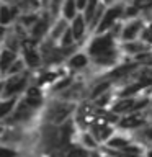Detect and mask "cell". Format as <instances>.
I'll list each match as a JSON object with an SVG mask.
<instances>
[{
  "label": "cell",
  "mask_w": 152,
  "mask_h": 157,
  "mask_svg": "<svg viewBox=\"0 0 152 157\" xmlns=\"http://www.w3.org/2000/svg\"><path fill=\"white\" fill-rule=\"evenodd\" d=\"M0 131H2V129H0Z\"/></svg>",
  "instance_id": "cell-46"
},
{
  "label": "cell",
  "mask_w": 152,
  "mask_h": 157,
  "mask_svg": "<svg viewBox=\"0 0 152 157\" xmlns=\"http://www.w3.org/2000/svg\"><path fill=\"white\" fill-rule=\"evenodd\" d=\"M111 44H113L111 36L98 38V39H95V41L92 43V46H90V52L93 54V56H100V54H103L105 51H108V49L111 48Z\"/></svg>",
  "instance_id": "cell-2"
},
{
  "label": "cell",
  "mask_w": 152,
  "mask_h": 157,
  "mask_svg": "<svg viewBox=\"0 0 152 157\" xmlns=\"http://www.w3.org/2000/svg\"><path fill=\"white\" fill-rule=\"evenodd\" d=\"M51 2V10H52V13H56L57 10H59V5H61V0H49Z\"/></svg>",
  "instance_id": "cell-30"
},
{
  "label": "cell",
  "mask_w": 152,
  "mask_h": 157,
  "mask_svg": "<svg viewBox=\"0 0 152 157\" xmlns=\"http://www.w3.org/2000/svg\"><path fill=\"white\" fill-rule=\"evenodd\" d=\"M75 0H66V3H64V17L66 18H74L75 17Z\"/></svg>",
  "instance_id": "cell-8"
},
{
  "label": "cell",
  "mask_w": 152,
  "mask_h": 157,
  "mask_svg": "<svg viewBox=\"0 0 152 157\" xmlns=\"http://www.w3.org/2000/svg\"><path fill=\"white\" fill-rule=\"evenodd\" d=\"M126 51H129V52H139V51H142V49H144V46H142V44H126Z\"/></svg>",
  "instance_id": "cell-22"
},
{
  "label": "cell",
  "mask_w": 152,
  "mask_h": 157,
  "mask_svg": "<svg viewBox=\"0 0 152 157\" xmlns=\"http://www.w3.org/2000/svg\"><path fill=\"white\" fill-rule=\"evenodd\" d=\"M67 157H87V154L83 151H80V149H75V151H72Z\"/></svg>",
  "instance_id": "cell-28"
},
{
  "label": "cell",
  "mask_w": 152,
  "mask_h": 157,
  "mask_svg": "<svg viewBox=\"0 0 152 157\" xmlns=\"http://www.w3.org/2000/svg\"><path fill=\"white\" fill-rule=\"evenodd\" d=\"M142 123H144V120L139 116H131L127 118V120H123L121 121V126L123 128H136V126H141Z\"/></svg>",
  "instance_id": "cell-10"
},
{
  "label": "cell",
  "mask_w": 152,
  "mask_h": 157,
  "mask_svg": "<svg viewBox=\"0 0 152 157\" xmlns=\"http://www.w3.org/2000/svg\"><path fill=\"white\" fill-rule=\"evenodd\" d=\"M85 64H87V57H85V56H82V54H77V56H74V57L70 59V66H72V67H75V69L83 67Z\"/></svg>",
  "instance_id": "cell-15"
},
{
  "label": "cell",
  "mask_w": 152,
  "mask_h": 157,
  "mask_svg": "<svg viewBox=\"0 0 152 157\" xmlns=\"http://www.w3.org/2000/svg\"><path fill=\"white\" fill-rule=\"evenodd\" d=\"M127 144L126 139H123V137H115V139L110 141V146L111 147H124Z\"/></svg>",
  "instance_id": "cell-21"
},
{
  "label": "cell",
  "mask_w": 152,
  "mask_h": 157,
  "mask_svg": "<svg viewBox=\"0 0 152 157\" xmlns=\"http://www.w3.org/2000/svg\"><path fill=\"white\" fill-rule=\"evenodd\" d=\"M13 61H15V54L12 51H3L2 57H0V67L5 71V69L10 67V64H12Z\"/></svg>",
  "instance_id": "cell-7"
},
{
  "label": "cell",
  "mask_w": 152,
  "mask_h": 157,
  "mask_svg": "<svg viewBox=\"0 0 152 157\" xmlns=\"http://www.w3.org/2000/svg\"><path fill=\"white\" fill-rule=\"evenodd\" d=\"M28 115V105H26V101L25 103H21L20 105V108H18V111H17V115H15V118L17 120H21V118H25Z\"/></svg>",
  "instance_id": "cell-19"
},
{
  "label": "cell",
  "mask_w": 152,
  "mask_h": 157,
  "mask_svg": "<svg viewBox=\"0 0 152 157\" xmlns=\"http://www.w3.org/2000/svg\"><path fill=\"white\" fill-rule=\"evenodd\" d=\"M136 13H137V8L134 7V5H132V7H127V8H126V15H127V17H134Z\"/></svg>",
  "instance_id": "cell-32"
},
{
  "label": "cell",
  "mask_w": 152,
  "mask_h": 157,
  "mask_svg": "<svg viewBox=\"0 0 152 157\" xmlns=\"http://www.w3.org/2000/svg\"><path fill=\"white\" fill-rule=\"evenodd\" d=\"M54 77H56V74H46V75H43V78H41V83H44V82H51Z\"/></svg>",
  "instance_id": "cell-34"
},
{
  "label": "cell",
  "mask_w": 152,
  "mask_h": 157,
  "mask_svg": "<svg viewBox=\"0 0 152 157\" xmlns=\"http://www.w3.org/2000/svg\"><path fill=\"white\" fill-rule=\"evenodd\" d=\"M25 59H26L28 66H31V67H38L39 66V57H38V54L34 51H26L25 52Z\"/></svg>",
  "instance_id": "cell-13"
},
{
  "label": "cell",
  "mask_w": 152,
  "mask_h": 157,
  "mask_svg": "<svg viewBox=\"0 0 152 157\" xmlns=\"http://www.w3.org/2000/svg\"><path fill=\"white\" fill-rule=\"evenodd\" d=\"M108 85H110V83H108V82H105V83H101V85H98V87L95 88V90H93V93H92V97H98V95H100V93H103V92H105L106 88H108Z\"/></svg>",
  "instance_id": "cell-24"
},
{
  "label": "cell",
  "mask_w": 152,
  "mask_h": 157,
  "mask_svg": "<svg viewBox=\"0 0 152 157\" xmlns=\"http://www.w3.org/2000/svg\"><path fill=\"white\" fill-rule=\"evenodd\" d=\"M8 71H10V74H15V72H18V71H21V62H15L13 64V67H8Z\"/></svg>",
  "instance_id": "cell-29"
},
{
  "label": "cell",
  "mask_w": 152,
  "mask_h": 157,
  "mask_svg": "<svg viewBox=\"0 0 152 157\" xmlns=\"http://www.w3.org/2000/svg\"><path fill=\"white\" fill-rule=\"evenodd\" d=\"M106 101H108V97H103L101 100L98 101V105H103V103H106Z\"/></svg>",
  "instance_id": "cell-41"
},
{
  "label": "cell",
  "mask_w": 152,
  "mask_h": 157,
  "mask_svg": "<svg viewBox=\"0 0 152 157\" xmlns=\"http://www.w3.org/2000/svg\"><path fill=\"white\" fill-rule=\"evenodd\" d=\"M15 105V100H8V101H3V103H0V118L5 116L7 113L13 108Z\"/></svg>",
  "instance_id": "cell-17"
},
{
  "label": "cell",
  "mask_w": 152,
  "mask_h": 157,
  "mask_svg": "<svg viewBox=\"0 0 152 157\" xmlns=\"http://www.w3.org/2000/svg\"><path fill=\"white\" fill-rule=\"evenodd\" d=\"M134 7L137 10H149L152 8V0H134Z\"/></svg>",
  "instance_id": "cell-18"
},
{
  "label": "cell",
  "mask_w": 152,
  "mask_h": 157,
  "mask_svg": "<svg viewBox=\"0 0 152 157\" xmlns=\"http://www.w3.org/2000/svg\"><path fill=\"white\" fill-rule=\"evenodd\" d=\"M43 2H44V3H49V0H43Z\"/></svg>",
  "instance_id": "cell-44"
},
{
  "label": "cell",
  "mask_w": 152,
  "mask_h": 157,
  "mask_svg": "<svg viewBox=\"0 0 152 157\" xmlns=\"http://www.w3.org/2000/svg\"><path fill=\"white\" fill-rule=\"evenodd\" d=\"M28 95L31 97V98H39V92L36 90V88H31V90L28 92Z\"/></svg>",
  "instance_id": "cell-37"
},
{
  "label": "cell",
  "mask_w": 152,
  "mask_h": 157,
  "mask_svg": "<svg viewBox=\"0 0 152 157\" xmlns=\"http://www.w3.org/2000/svg\"><path fill=\"white\" fill-rule=\"evenodd\" d=\"M23 21L26 23V25H29V23L36 21V17H34V15H33V17H26V18H23Z\"/></svg>",
  "instance_id": "cell-38"
},
{
  "label": "cell",
  "mask_w": 152,
  "mask_h": 157,
  "mask_svg": "<svg viewBox=\"0 0 152 157\" xmlns=\"http://www.w3.org/2000/svg\"><path fill=\"white\" fill-rule=\"evenodd\" d=\"M0 157H17V152L12 149H5V147H0Z\"/></svg>",
  "instance_id": "cell-25"
},
{
  "label": "cell",
  "mask_w": 152,
  "mask_h": 157,
  "mask_svg": "<svg viewBox=\"0 0 152 157\" xmlns=\"http://www.w3.org/2000/svg\"><path fill=\"white\" fill-rule=\"evenodd\" d=\"M146 136L149 137V139H152V128H150V129H147V131H146Z\"/></svg>",
  "instance_id": "cell-40"
},
{
  "label": "cell",
  "mask_w": 152,
  "mask_h": 157,
  "mask_svg": "<svg viewBox=\"0 0 152 157\" xmlns=\"http://www.w3.org/2000/svg\"><path fill=\"white\" fill-rule=\"evenodd\" d=\"M126 151H127V152H134V154H137V152H139V149H137V147H127Z\"/></svg>",
  "instance_id": "cell-39"
},
{
  "label": "cell",
  "mask_w": 152,
  "mask_h": 157,
  "mask_svg": "<svg viewBox=\"0 0 152 157\" xmlns=\"http://www.w3.org/2000/svg\"><path fill=\"white\" fill-rule=\"evenodd\" d=\"M103 2H105V3H110V2H111V0H103Z\"/></svg>",
  "instance_id": "cell-43"
},
{
  "label": "cell",
  "mask_w": 152,
  "mask_h": 157,
  "mask_svg": "<svg viewBox=\"0 0 152 157\" xmlns=\"http://www.w3.org/2000/svg\"><path fill=\"white\" fill-rule=\"evenodd\" d=\"M132 105H134V101H132V100H121L120 103H116L113 110H115V111H126V110H129Z\"/></svg>",
  "instance_id": "cell-16"
},
{
  "label": "cell",
  "mask_w": 152,
  "mask_h": 157,
  "mask_svg": "<svg viewBox=\"0 0 152 157\" xmlns=\"http://www.w3.org/2000/svg\"><path fill=\"white\" fill-rule=\"evenodd\" d=\"M85 5H87V0H75V7L77 8L83 10V8H85Z\"/></svg>",
  "instance_id": "cell-36"
},
{
  "label": "cell",
  "mask_w": 152,
  "mask_h": 157,
  "mask_svg": "<svg viewBox=\"0 0 152 157\" xmlns=\"http://www.w3.org/2000/svg\"><path fill=\"white\" fill-rule=\"evenodd\" d=\"M134 69V66H123V67H120V69H116L115 72H113V77H120V75H124L126 72H129V71H132Z\"/></svg>",
  "instance_id": "cell-20"
},
{
  "label": "cell",
  "mask_w": 152,
  "mask_h": 157,
  "mask_svg": "<svg viewBox=\"0 0 152 157\" xmlns=\"http://www.w3.org/2000/svg\"><path fill=\"white\" fill-rule=\"evenodd\" d=\"M141 28H142V21H134V23H131L129 26H126L124 31H123V39H132L137 33H139Z\"/></svg>",
  "instance_id": "cell-5"
},
{
  "label": "cell",
  "mask_w": 152,
  "mask_h": 157,
  "mask_svg": "<svg viewBox=\"0 0 152 157\" xmlns=\"http://www.w3.org/2000/svg\"><path fill=\"white\" fill-rule=\"evenodd\" d=\"M69 83H70V78H66V80H62V82H59L57 85H56V90H61V88H64V87H67Z\"/></svg>",
  "instance_id": "cell-33"
},
{
  "label": "cell",
  "mask_w": 152,
  "mask_h": 157,
  "mask_svg": "<svg viewBox=\"0 0 152 157\" xmlns=\"http://www.w3.org/2000/svg\"><path fill=\"white\" fill-rule=\"evenodd\" d=\"M123 12V8L121 7H113L110 10H106L105 13H103V18H101V21H100V26H98V33H101V31H105V29H108L113 25V21L120 17Z\"/></svg>",
  "instance_id": "cell-1"
},
{
  "label": "cell",
  "mask_w": 152,
  "mask_h": 157,
  "mask_svg": "<svg viewBox=\"0 0 152 157\" xmlns=\"http://www.w3.org/2000/svg\"><path fill=\"white\" fill-rule=\"evenodd\" d=\"M46 28H48V20L44 18V20H41V21H38L36 25H34V28H33V36L34 38H39V36H43L44 34V31H46Z\"/></svg>",
  "instance_id": "cell-9"
},
{
  "label": "cell",
  "mask_w": 152,
  "mask_h": 157,
  "mask_svg": "<svg viewBox=\"0 0 152 157\" xmlns=\"http://www.w3.org/2000/svg\"><path fill=\"white\" fill-rule=\"evenodd\" d=\"M72 105H57V106H54L51 111H49V118H51L52 121H62L64 118H67V115L72 111Z\"/></svg>",
  "instance_id": "cell-3"
},
{
  "label": "cell",
  "mask_w": 152,
  "mask_h": 157,
  "mask_svg": "<svg viewBox=\"0 0 152 157\" xmlns=\"http://www.w3.org/2000/svg\"><path fill=\"white\" fill-rule=\"evenodd\" d=\"M85 29V23H83V17H74V25H72V34L75 38H80Z\"/></svg>",
  "instance_id": "cell-6"
},
{
  "label": "cell",
  "mask_w": 152,
  "mask_h": 157,
  "mask_svg": "<svg viewBox=\"0 0 152 157\" xmlns=\"http://www.w3.org/2000/svg\"><path fill=\"white\" fill-rule=\"evenodd\" d=\"M83 141L87 142V146H90V147H95V141H93V139H92V137L88 136V134H85V136H83Z\"/></svg>",
  "instance_id": "cell-35"
},
{
  "label": "cell",
  "mask_w": 152,
  "mask_h": 157,
  "mask_svg": "<svg viewBox=\"0 0 152 157\" xmlns=\"http://www.w3.org/2000/svg\"><path fill=\"white\" fill-rule=\"evenodd\" d=\"M70 132H72V124L70 123H66V124L62 126V129H61V144H66V142L69 141Z\"/></svg>",
  "instance_id": "cell-14"
},
{
  "label": "cell",
  "mask_w": 152,
  "mask_h": 157,
  "mask_svg": "<svg viewBox=\"0 0 152 157\" xmlns=\"http://www.w3.org/2000/svg\"><path fill=\"white\" fill-rule=\"evenodd\" d=\"M64 29H66V21H61V23H59L57 26H56V29H54L52 36H54V38H56V36H59V34H61V33L64 31Z\"/></svg>",
  "instance_id": "cell-27"
},
{
  "label": "cell",
  "mask_w": 152,
  "mask_h": 157,
  "mask_svg": "<svg viewBox=\"0 0 152 157\" xmlns=\"http://www.w3.org/2000/svg\"><path fill=\"white\" fill-rule=\"evenodd\" d=\"M98 131H100V132H95V134L100 137V139H105V137H108V136L111 134V129H110V128H100Z\"/></svg>",
  "instance_id": "cell-26"
},
{
  "label": "cell",
  "mask_w": 152,
  "mask_h": 157,
  "mask_svg": "<svg viewBox=\"0 0 152 157\" xmlns=\"http://www.w3.org/2000/svg\"><path fill=\"white\" fill-rule=\"evenodd\" d=\"M97 7H98V0H87V5H85V18L88 20V21L92 20Z\"/></svg>",
  "instance_id": "cell-11"
},
{
  "label": "cell",
  "mask_w": 152,
  "mask_h": 157,
  "mask_svg": "<svg viewBox=\"0 0 152 157\" xmlns=\"http://www.w3.org/2000/svg\"><path fill=\"white\" fill-rule=\"evenodd\" d=\"M2 34H3V28H0V36H2Z\"/></svg>",
  "instance_id": "cell-42"
},
{
  "label": "cell",
  "mask_w": 152,
  "mask_h": 157,
  "mask_svg": "<svg viewBox=\"0 0 152 157\" xmlns=\"http://www.w3.org/2000/svg\"><path fill=\"white\" fill-rule=\"evenodd\" d=\"M149 155H150V157H152V152H150V154H149Z\"/></svg>",
  "instance_id": "cell-45"
},
{
  "label": "cell",
  "mask_w": 152,
  "mask_h": 157,
  "mask_svg": "<svg viewBox=\"0 0 152 157\" xmlns=\"http://www.w3.org/2000/svg\"><path fill=\"white\" fill-rule=\"evenodd\" d=\"M13 15H15V10H10L7 7H2V8H0V23H2V25L8 23L10 20H12Z\"/></svg>",
  "instance_id": "cell-12"
},
{
  "label": "cell",
  "mask_w": 152,
  "mask_h": 157,
  "mask_svg": "<svg viewBox=\"0 0 152 157\" xmlns=\"http://www.w3.org/2000/svg\"><path fill=\"white\" fill-rule=\"evenodd\" d=\"M144 39H147V41H150V43H152V25L144 31Z\"/></svg>",
  "instance_id": "cell-31"
},
{
  "label": "cell",
  "mask_w": 152,
  "mask_h": 157,
  "mask_svg": "<svg viewBox=\"0 0 152 157\" xmlns=\"http://www.w3.org/2000/svg\"><path fill=\"white\" fill-rule=\"evenodd\" d=\"M72 38H74L72 29H66V33H64V38H62V44H64V46L70 44V43H72Z\"/></svg>",
  "instance_id": "cell-23"
},
{
  "label": "cell",
  "mask_w": 152,
  "mask_h": 157,
  "mask_svg": "<svg viewBox=\"0 0 152 157\" xmlns=\"http://www.w3.org/2000/svg\"><path fill=\"white\" fill-rule=\"evenodd\" d=\"M23 85H25V78H21V77L10 78V80L7 82V85H5V95H12V93L21 90Z\"/></svg>",
  "instance_id": "cell-4"
}]
</instances>
